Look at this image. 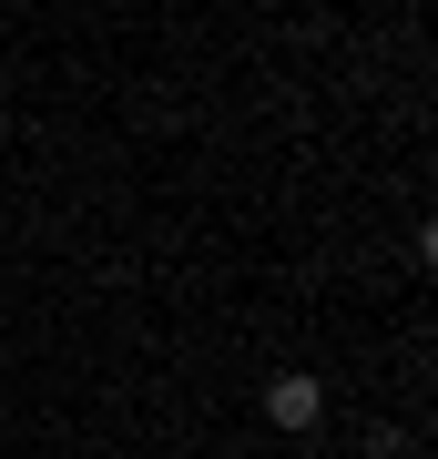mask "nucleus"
Segmentation results:
<instances>
[{
  "label": "nucleus",
  "instance_id": "obj_1",
  "mask_svg": "<svg viewBox=\"0 0 438 459\" xmlns=\"http://www.w3.org/2000/svg\"><path fill=\"white\" fill-rule=\"evenodd\" d=\"M265 419H276V429H296V439H306V429L326 419V388H316L306 368H286L276 388H265Z\"/></svg>",
  "mask_w": 438,
  "mask_h": 459
}]
</instances>
